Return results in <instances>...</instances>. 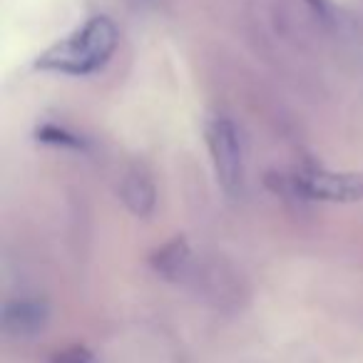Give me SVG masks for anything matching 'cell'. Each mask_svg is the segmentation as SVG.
Wrapping results in <instances>:
<instances>
[{"label":"cell","instance_id":"cell-3","mask_svg":"<svg viewBox=\"0 0 363 363\" xmlns=\"http://www.w3.org/2000/svg\"><path fill=\"white\" fill-rule=\"evenodd\" d=\"M207 145L222 189L232 197H239L247 182V167H244L242 135L237 125L229 117H214L207 125Z\"/></svg>","mask_w":363,"mask_h":363},{"label":"cell","instance_id":"cell-8","mask_svg":"<svg viewBox=\"0 0 363 363\" xmlns=\"http://www.w3.org/2000/svg\"><path fill=\"white\" fill-rule=\"evenodd\" d=\"M52 363H95V358H92V353L85 346H70L65 351L55 353Z\"/></svg>","mask_w":363,"mask_h":363},{"label":"cell","instance_id":"cell-6","mask_svg":"<svg viewBox=\"0 0 363 363\" xmlns=\"http://www.w3.org/2000/svg\"><path fill=\"white\" fill-rule=\"evenodd\" d=\"M189 259H192V252H189V244L184 239H172L169 244H164L162 249H157L150 257V264L157 274H162L164 279H179L184 274V269L189 267Z\"/></svg>","mask_w":363,"mask_h":363},{"label":"cell","instance_id":"cell-2","mask_svg":"<svg viewBox=\"0 0 363 363\" xmlns=\"http://www.w3.org/2000/svg\"><path fill=\"white\" fill-rule=\"evenodd\" d=\"M267 187L277 194L318 202H361L363 174L358 172H331L321 167H306L294 172H269Z\"/></svg>","mask_w":363,"mask_h":363},{"label":"cell","instance_id":"cell-1","mask_svg":"<svg viewBox=\"0 0 363 363\" xmlns=\"http://www.w3.org/2000/svg\"><path fill=\"white\" fill-rule=\"evenodd\" d=\"M117 43H120V33L115 23L105 16H95L75 33H70L65 40L40 52L35 67L45 72H60V75H90L110 60Z\"/></svg>","mask_w":363,"mask_h":363},{"label":"cell","instance_id":"cell-7","mask_svg":"<svg viewBox=\"0 0 363 363\" xmlns=\"http://www.w3.org/2000/svg\"><path fill=\"white\" fill-rule=\"evenodd\" d=\"M38 140L50 142V145L72 147V150H82V147H85L82 137H77L75 132H67L65 127H57V125H43L40 130H38Z\"/></svg>","mask_w":363,"mask_h":363},{"label":"cell","instance_id":"cell-5","mask_svg":"<svg viewBox=\"0 0 363 363\" xmlns=\"http://www.w3.org/2000/svg\"><path fill=\"white\" fill-rule=\"evenodd\" d=\"M120 197H122V202H125V207L130 209L135 217H150V214L155 212L157 189L145 172L132 169L122 177Z\"/></svg>","mask_w":363,"mask_h":363},{"label":"cell","instance_id":"cell-4","mask_svg":"<svg viewBox=\"0 0 363 363\" xmlns=\"http://www.w3.org/2000/svg\"><path fill=\"white\" fill-rule=\"evenodd\" d=\"M50 308L43 298H13L3 306V328L18 338L40 333L48 326Z\"/></svg>","mask_w":363,"mask_h":363}]
</instances>
